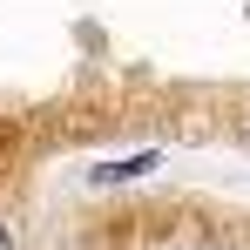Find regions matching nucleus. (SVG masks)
I'll use <instances>...</instances> for the list:
<instances>
[{
  "label": "nucleus",
  "mask_w": 250,
  "mask_h": 250,
  "mask_svg": "<svg viewBox=\"0 0 250 250\" xmlns=\"http://www.w3.org/2000/svg\"><path fill=\"white\" fill-rule=\"evenodd\" d=\"M142 169H156V149H142V156H128V163H102L95 183H128V176H142Z\"/></svg>",
  "instance_id": "1"
},
{
  "label": "nucleus",
  "mask_w": 250,
  "mask_h": 250,
  "mask_svg": "<svg viewBox=\"0 0 250 250\" xmlns=\"http://www.w3.org/2000/svg\"><path fill=\"white\" fill-rule=\"evenodd\" d=\"M0 250H7V230H0Z\"/></svg>",
  "instance_id": "2"
}]
</instances>
